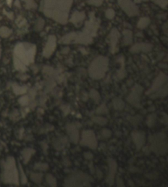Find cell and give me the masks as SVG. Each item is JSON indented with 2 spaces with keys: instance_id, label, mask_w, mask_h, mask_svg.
<instances>
[{
  "instance_id": "6da1fadb",
  "label": "cell",
  "mask_w": 168,
  "mask_h": 187,
  "mask_svg": "<svg viewBox=\"0 0 168 187\" xmlns=\"http://www.w3.org/2000/svg\"><path fill=\"white\" fill-rule=\"evenodd\" d=\"M74 0H41L40 11L44 15L61 25L68 22Z\"/></svg>"
},
{
  "instance_id": "7a4b0ae2",
  "label": "cell",
  "mask_w": 168,
  "mask_h": 187,
  "mask_svg": "<svg viewBox=\"0 0 168 187\" xmlns=\"http://www.w3.org/2000/svg\"><path fill=\"white\" fill-rule=\"evenodd\" d=\"M36 46L28 42L18 43L13 50V65L16 70L25 72L27 66L34 62Z\"/></svg>"
},
{
  "instance_id": "3957f363",
  "label": "cell",
  "mask_w": 168,
  "mask_h": 187,
  "mask_svg": "<svg viewBox=\"0 0 168 187\" xmlns=\"http://www.w3.org/2000/svg\"><path fill=\"white\" fill-rule=\"evenodd\" d=\"M98 23L93 14L90 15V19L87 21L82 31L73 32L74 43L89 45L92 43L93 38L97 34Z\"/></svg>"
},
{
  "instance_id": "277c9868",
  "label": "cell",
  "mask_w": 168,
  "mask_h": 187,
  "mask_svg": "<svg viewBox=\"0 0 168 187\" xmlns=\"http://www.w3.org/2000/svg\"><path fill=\"white\" fill-rule=\"evenodd\" d=\"M1 180L5 184L19 185V170L14 157L9 156L1 164Z\"/></svg>"
},
{
  "instance_id": "5b68a950",
  "label": "cell",
  "mask_w": 168,
  "mask_h": 187,
  "mask_svg": "<svg viewBox=\"0 0 168 187\" xmlns=\"http://www.w3.org/2000/svg\"><path fill=\"white\" fill-rule=\"evenodd\" d=\"M109 59L104 56H98L91 62L88 69L89 77L93 80L103 78L109 69Z\"/></svg>"
},
{
  "instance_id": "8992f818",
  "label": "cell",
  "mask_w": 168,
  "mask_h": 187,
  "mask_svg": "<svg viewBox=\"0 0 168 187\" xmlns=\"http://www.w3.org/2000/svg\"><path fill=\"white\" fill-rule=\"evenodd\" d=\"M167 76L164 73L160 74L155 78L151 88L146 92L151 98L165 97L167 95Z\"/></svg>"
},
{
  "instance_id": "52a82bcc",
  "label": "cell",
  "mask_w": 168,
  "mask_h": 187,
  "mask_svg": "<svg viewBox=\"0 0 168 187\" xmlns=\"http://www.w3.org/2000/svg\"><path fill=\"white\" fill-rule=\"evenodd\" d=\"M151 149L158 155L166 154L168 150V144L166 135L164 133L151 135L149 137Z\"/></svg>"
},
{
  "instance_id": "ba28073f",
  "label": "cell",
  "mask_w": 168,
  "mask_h": 187,
  "mask_svg": "<svg viewBox=\"0 0 168 187\" xmlns=\"http://www.w3.org/2000/svg\"><path fill=\"white\" fill-rule=\"evenodd\" d=\"M92 178L82 171H76L70 174L64 180V186H89Z\"/></svg>"
},
{
  "instance_id": "9c48e42d",
  "label": "cell",
  "mask_w": 168,
  "mask_h": 187,
  "mask_svg": "<svg viewBox=\"0 0 168 187\" xmlns=\"http://www.w3.org/2000/svg\"><path fill=\"white\" fill-rule=\"evenodd\" d=\"M80 144L82 146H88L91 149H96L97 148V140L93 131L88 129L84 130L82 134V138Z\"/></svg>"
},
{
  "instance_id": "30bf717a",
  "label": "cell",
  "mask_w": 168,
  "mask_h": 187,
  "mask_svg": "<svg viewBox=\"0 0 168 187\" xmlns=\"http://www.w3.org/2000/svg\"><path fill=\"white\" fill-rule=\"evenodd\" d=\"M118 4L128 17H135L139 14V7L132 0H118Z\"/></svg>"
},
{
  "instance_id": "8fae6325",
  "label": "cell",
  "mask_w": 168,
  "mask_h": 187,
  "mask_svg": "<svg viewBox=\"0 0 168 187\" xmlns=\"http://www.w3.org/2000/svg\"><path fill=\"white\" fill-rule=\"evenodd\" d=\"M143 90L144 89L140 85L137 84L135 86L132 88L131 93L127 98V101L129 103L136 108H140V97L143 94Z\"/></svg>"
},
{
  "instance_id": "7c38bea8",
  "label": "cell",
  "mask_w": 168,
  "mask_h": 187,
  "mask_svg": "<svg viewBox=\"0 0 168 187\" xmlns=\"http://www.w3.org/2000/svg\"><path fill=\"white\" fill-rule=\"evenodd\" d=\"M56 47V38L55 35H49L43 51V56L49 58L53 55Z\"/></svg>"
},
{
  "instance_id": "4fadbf2b",
  "label": "cell",
  "mask_w": 168,
  "mask_h": 187,
  "mask_svg": "<svg viewBox=\"0 0 168 187\" xmlns=\"http://www.w3.org/2000/svg\"><path fill=\"white\" fill-rule=\"evenodd\" d=\"M108 164H109V173H108L107 177L106 178V183L110 186H112L114 183L115 175L117 171V162L112 158L108 159Z\"/></svg>"
},
{
  "instance_id": "5bb4252c",
  "label": "cell",
  "mask_w": 168,
  "mask_h": 187,
  "mask_svg": "<svg viewBox=\"0 0 168 187\" xmlns=\"http://www.w3.org/2000/svg\"><path fill=\"white\" fill-rule=\"evenodd\" d=\"M131 138L137 150L142 149L145 144V134L143 131H135L132 132Z\"/></svg>"
},
{
  "instance_id": "9a60e30c",
  "label": "cell",
  "mask_w": 168,
  "mask_h": 187,
  "mask_svg": "<svg viewBox=\"0 0 168 187\" xmlns=\"http://www.w3.org/2000/svg\"><path fill=\"white\" fill-rule=\"evenodd\" d=\"M66 130L72 143L77 144L79 141L80 134L77 127L73 123H68L66 126Z\"/></svg>"
},
{
  "instance_id": "2e32d148",
  "label": "cell",
  "mask_w": 168,
  "mask_h": 187,
  "mask_svg": "<svg viewBox=\"0 0 168 187\" xmlns=\"http://www.w3.org/2000/svg\"><path fill=\"white\" fill-rule=\"evenodd\" d=\"M119 37H120V34H119L118 29L115 28L112 29L109 34V40L110 51L112 54L116 53L117 45H118Z\"/></svg>"
},
{
  "instance_id": "e0dca14e",
  "label": "cell",
  "mask_w": 168,
  "mask_h": 187,
  "mask_svg": "<svg viewBox=\"0 0 168 187\" xmlns=\"http://www.w3.org/2000/svg\"><path fill=\"white\" fill-rule=\"evenodd\" d=\"M153 48L152 45L148 43H138L135 44L130 49V52L132 53H148L151 51Z\"/></svg>"
},
{
  "instance_id": "ac0fdd59",
  "label": "cell",
  "mask_w": 168,
  "mask_h": 187,
  "mask_svg": "<svg viewBox=\"0 0 168 187\" xmlns=\"http://www.w3.org/2000/svg\"><path fill=\"white\" fill-rule=\"evenodd\" d=\"M85 13L84 11H76L72 14L70 19V22L74 25H77V24L81 23L82 21L85 19Z\"/></svg>"
},
{
  "instance_id": "d6986e66",
  "label": "cell",
  "mask_w": 168,
  "mask_h": 187,
  "mask_svg": "<svg viewBox=\"0 0 168 187\" xmlns=\"http://www.w3.org/2000/svg\"><path fill=\"white\" fill-rule=\"evenodd\" d=\"M35 152V150L33 149H30V148H26V149L22 150V151L21 152V154L22 156L24 164H26L30 161L32 156Z\"/></svg>"
},
{
  "instance_id": "ffe728a7",
  "label": "cell",
  "mask_w": 168,
  "mask_h": 187,
  "mask_svg": "<svg viewBox=\"0 0 168 187\" xmlns=\"http://www.w3.org/2000/svg\"><path fill=\"white\" fill-rule=\"evenodd\" d=\"M124 35V43L125 46L131 45L133 42V32L130 30H124L123 31Z\"/></svg>"
},
{
  "instance_id": "44dd1931",
  "label": "cell",
  "mask_w": 168,
  "mask_h": 187,
  "mask_svg": "<svg viewBox=\"0 0 168 187\" xmlns=\"http://www.w3.org/2000/svg\"><path fill=\"white\" fill-rule=\"evenodd\" d=\"M112 104L114 109L116 110H122L125 107V102L122 99L116 97L112 100Z\"/></svg>"
},
{
  "instance_id": "7402d4cb",
  "label": "cell",
  "mask_w": 168,
  "mask_h": 187,
  "mask_svg": "<svg viewBox=\"0 0 168 187\" xmlns=\"http://www.w3.org/2000/svg\"><path fill=\"white\" fill-rule=\"evenodd\" d=\"M151 23V19L148 17L140 18L137 24V28L140 29H144L148 26Z\"/></svg>"
},
{
  "instance_id": "603a6c76",
  "label": "cell",
  "mask_w": 168,
  "mask_h": 187,
  "mask_svg": "<svg viewBox=\"0 0 168 187\" xmlns=\"http://www.w3.org/2000/svg\"><path fill=\"white\" fill-rule=\"evenodd\" d=\"M66 143H67V140H66L65 138H58L54 143V147H55V149L60 150L64 149Z\"/></svg>"
},
{
  "instance_id": "cb8c5ba5",
  "label": "cell",
  "mask_w": 168,
  "mask_h": 187,
  "mask_svg": "<svg viewBox=\"0 0 168 187\" xmlns=\"http://www.w3.org/2000/svg\"><path fill=\"white\" fill-rule=\"evenodd\" d=\"M13 91L16 95H22L27 91V87L25 86H19L17 84H14L13 86Z\"/></svg>"
},
{
  "instance_id": "d4e9b609",
  "label": "cell",
  "mask_w": 168,
  "mask_h": 187,
  "mask_svg": "<svg viewBox=\"0 0 168 187\" xmlns=\"http://www.w3.org/2000/svg\"><path fill=\"white\" fill-rule=\"evenodd\" d=\"M12 32H13L12 30L7 28V27H1V28H0V37L4 38H7L12 34Z\"/></svg>"
},
{
  "instance_id": "484cf974",
  "label": "cell",
  "mask_w": 168,
  "mask_h": 187,
  "mask_svg": "<svg viewBox=\"0 0 168 187\" xmlns=\"http://www.w3.org/2000/svg\"><path fill=\"white\" fill-rule=\"evenodd\" d=\"M89 96L91 97L95 103H98L101 100V96L99 93H98L97 90L95 89H91V91L89 93Z\"/></svg>"
},
{
  "instance_id": "4316f807",
  "label": "cell",
  "mask_w": 168,
  "mask_h": 187,
  "mask_svg": "<svg viewBox=\"0 0 168 187\" xmlns=\"http://www.w3.org/2000/svg\"><path fill=\"white\" fill-rule=\"evenodd\" d=\"M92 121L100 125H105L108 123V120L101 116H95L92 117Z\"/></svg>"
},
{
  "instance_id": "83f0119b",
  "label": "cell",
  "mask_w": 168,
  "mask_h": 187,
  "mask_svg": "<svg viewBox=\"0 0 168 187\" xmlns=\"http://www.w3.org/2000/svg\"><path fill=\"white\" fill-rule=\"evenodd\" d=\"M44 26H45L44 20L43 19H41V18H40V19H38L36 20V22H35V23L34 30L36 32H40L43 29Z\"/></svg>"
},
{
  "instance_id": "f1b7e54d",
  "label": "cell",
  "mask_w": 168,
  "mask_h": 187,
  "mask_svg": "<svg viewBox=\"0 0 168 187\" xmlns=\"http://www.w3.org/2000/svg\"><path fill=\"white\" fill-rule=\"evenodd\" d=\"M46 181L48 185L50 186L55 187L57 185V183H56V180L55 177L53 176L51 174H47L46 175Z\"/></svg>"
},
{
  "instance_id": "f546056e",
  "label": "cell",
  "mask_w": 168,
  "mask_h": 187,
  "mask_svg": "<svg viewBox=\"0 0 168 187\" xmlns=\"http://www.w3.org/2000/svg\"><path fill=\"white\" fill-rule=\"evenodd\" d=\"M42 177L43 175L41 173H31L30 175V179L33 182L36 183V184H40L41 182Z\"/></svg>"
},
{
  "instance_id": "4dcf8cb0",
  "label": "cell",
  "mask_w": 168,
  "mask_h": 187,
  "mask_svg": "<svg viewBox=\"0 0 168 187\" xmlns=\"http://www.w3.org/2000/svg\"><path fill=\"white\" fill-rule=\"evenodd\" d=\"M19 174H20L19 175L20 177V180H21V183L22 185H25L26 183H27V177L25 175V171H24L22 165H20L19 163Z\"/></svg>"
},
{
  "instance_id": "1f68e13d",
  "label": "cell",
  "mask_w": 168,
  "mask_h": 187,
  "mask_svg": "<svg viewBox=\"0 0 168 187\" xmlns=\"http://www.w3.org/2000/svg\"><path fill=\"white\" fill-rule=\"evenodd\" d=\"M34 169L36 170L40 171H47L49 169V165L46 163H36L34 165Z\"/></svg>"
},
{
  "instance_id": "d6a6232c",
  "label": "cell",
  "mask_w": 168,
  "mask_h": 187,
  "mask_svg": "<svg viewBox=\"0 0 168 187\" xmlns=\"http://www.w3.org/2000/svg\"><path fill=\"white\" fill-rule=\"evenodd\" d=\"M156 119V115L155 114H152L151 115H149L147 117L146 120V124L148 126H149L150 128H152V127L154 126Z\"/></svg>"
},
{
  "instance_id": "836d02e7",
  "label": "cell",
  "mask_w": 168,
  "mask_h": 187,
  "mask_svg": "<svg viewBox=\"0 0 168 187\" xmlns=\"http://www.w3.org/2000/svg\"><path fill=\"white\" fill-rule=\"evenodd\" d=\"M25 3L26 8L27 9H32L37 7V5L35 4L34 0H22Z\"/></svg>"
},
{
  "instance_id": "e575fe53",
  "label": "cell",
  "mask_w": 168,
  "mask_h": 187,
  "mask_svg": "<svg viewBox=\"0 0 168 187\" xmlns=\"http://www.w3.org/2000/svg\"><path fill=\"white\" fill-rule=\"evenodd\" d=\"M156 5H158L161 9H166L168 4V0H152Z\"/></svg>"
},
{
  "instance_id": "d590c367",
  "label": "cell",
  "mask_w": 168,
  "mask_h": 187,
  "mask_svg": "<svg viewBox=\"0 0 168 187\" xmlns=\"http://www.w3.org/2000/svg\"><path fill=\"white\" fill-rule=\"evenodd\" d=\"M116 15V13L114 9L111 8L108 9L105 12V17H106L108 19L112 20L114 18Z\"/></svg>"
},
{
  "instance_id": "8d00e7d4",
  "label": "cell",
  "mask_w": 168,
  "mask_h": 187,
  "mask_svg": "<svg viewBox=\"0 0 168 187\" xmlns=\"http://www.w3.org/2000/svg\"><path fill=\"white\" fill-rule=\"evenodd\" d=\"M98 114H106L109 112V110L105 104H101L99 107H98L96 112Z\"/></svg>"
},
{
  "instance_id": "74e56055",
  "label": "cell",
  "mask_w": 168,
  "mask_h": 187,
  "mask_svg": "<svg viewBox=\"0 0 168 187\" xmlns=\"http://www.w3.org/2000/svg\"><path fill=\"white\" fill-rule=\"evenodd\" d=\"M103 3V0H88V4L95 7H99Z\"/></svg>"
},
{
  "instance_id": "f35d334b",
  "label": "cell",
  "mask_w": 168,
  "mask_h": 187,
  "mask_svg": "<svg viewBox=\"0 0 168 187\" xmlns=\"http://www.w3.org/2000/svg\"><path fill=\"white\" fill-rule=\"evenodd\" d=\"M19 104L22 106H26L29 103V98L28 96H22L19 99Z\"/></svg>"
},
{
  "instance_id": "ab89813d",
  "label": "cell",
  "mask_w": 168,
  "mask_h": 187,
  "mask_svg": "<svg viewBox=\"0 0 168 187\" xmlns=\"http://www.w3.org/2000/svg\"><path fill=\"white\" fill-rule=\"evenodd\" d=\"M112 135V131L108 129H104L102 131V135L105 138H109Z\"/></svg>"
},
{
  "instance_id": "60d3db41",
  "label": "cell",
  "mask_w": 168,
  "mask_h": 187,
  "mask_svg": "<svg viewBox=\"0 0 168 187\" xmlns=\"http://www.w3.org/2000/svg\"><path fill=\"white\" fill-rule=\"evenodd\" d=\"M83 156L84 157H85V158L87 159H92V158H93V155L91 152H88L84 153Z\"/></svg>"
},
{
  "instance_id": "b9f144b4",
  "label": "cell",
  "mask_w": 168,
  "mask_h": 187,
  "mask_svg": "<svg viewBox=\"0 0 168 187\" xmlns=\"http://www.w3.org/2000/svg\"><path fill=\"white\" fill-rule=\"evenodd\" d=\"M117 185L118 186H124V183L122 182V180L121 179H119V177H118V179H117Z\"/></svg>"
},
{
  "instance_id": "7bdbcfd3",
  "label": "cell",
  "mask_w": 168,
  "mask_h": 187,
  "mask_svg": "<svg viewBox=\"0 0 168 187\" xmlns=\"http://www.w3.org/2000/svg\"><path fill=\"white\" fill-rule=\"evenodd\" d=\"M7 16L10 19H11V20H13V19L14 18V15H13V14L12 13H7Z\"/></svg>"
},
{
  "instance_id": "ee69618b",
  "label": "cell",
  "mask_w": 168,
  "mask_h": 187,
  "mask_svg": "<svg viewBox=\"0 0 168 187\" xmlns=\"http://www.w3.org/2000/svg\"><path fill=\"white\" fill-rule=\"evenodd\" d=\"M146 1H148V0H134V2L135 3V4H140V3Z\"/></svg>"
},
{
  "instance_id": "f6af8a7d",
  "label": "cell",
  "mask_w": 168,
  "mask_h": 187,
  "mask_svg": "<svg viewBox=\"0 0 168 187\" xmlns=\"http://www.w3.org/2000/svg\"><path fill=\"white\" fill-rule=\"evenodd\" d=\"M12 2H13V0H7V4L9 7H11Z\"/></svg>"
},
{
  "instance_id": "bcb514c9",
  "label": "cell",
  "mask_w": 168,
  "mask_h": 187,
  "mask_svg": "<svg viewBox=\"0 0 168 187\" xmlns=\"http://www.w3.org/2000/svg\"><path fill=\"white\" fill-rule=\"evenodd\" d=\"M0 56H1V49H0Z\"/></svg>"
}]
</instances>
